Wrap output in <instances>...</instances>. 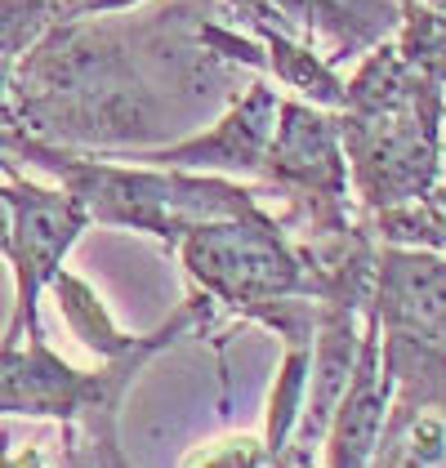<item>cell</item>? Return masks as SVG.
I'll return each instance as SVG.
<instances>
[{"mask_svg": "<svg viewBox=\"0 0 446 468\" xmlns=\"http://www.w3.org/2000/svg\"><path fill=\"white\" fill-rule=\"evenodd\" d=\"M215 299L196 294L161 325L156 335H143L130 353L108 357L99 370L68 366L37 335H5L0 339V415H27V420H58L63 429L85 432V446L94 455V468H130L121 455V401L139 370L156 353H165L179 335L210 325Z\"/></svg>", "mask_w": 446, "mask_h": 468, "instance_id": "6da1fadb", "label": "cell"}, {"mask_svg": "<svg viewBox=\"0 0 446 468\" xmlns=\"http://www.w3.org/2000/svg\"><path fill=\"white\" fill-rule=\"evenodd\" d=\"M184 263L201 282L206 299L237 308L246 317L281 299H322L317 272L303 268V259L286 250L277 228L250 210L232 223L223 218L210 228H196L184 246Z\"/></svg>", "mask_w": 446, "mask_h": 468, "instance_id": "7a4b0ae2", "label": "cell"}, {"mask_svg": "<svg viewBox=\"0 0 446 468\" xmlns=\"http://www.w3.org/2000/svg\"><path fill=\"white\" fill-rule=\"evenodd\" d=\"M393 401L371 468H446V353L384 335Z\"/></svg>", "mask_w": 446, "mask_h": 468, "instance_id": "3957f363", "label": "cell"}, {"mask_svg": "<svg viewBox=\"0 0 446 468\" xmlns=\"http://www.w3.org/2000/svg\"><path fill=\"white\" fill-rule=\"evenodd\" d=\"M9 206H14V223H9L5 254L14 263V317L5 335H37L40 294L54 286L63 254L85 228V210L72 197L37 192V187H18V197L9 192Z\"/></svg>", "mask_w": 446, "mask_h": 468, "instance_id": "277c9868", "label": "cell"}, {"mask_svg": "<svg viewBox=\"0 0 446 468\" xmlns=\"http://www.w3.org/2000/svg\"><path fill=\"white\" fill-rule=\"evenodd\" d=\"M388 401H393V375H388V361H384V330H379V317H375V308H371L366 325H362V344H357L353 375H348L344 397H339V406H334V415H331L322 464L371 468L375 441H379L384 415H388Z\"/></svg>", "mask_w": 446, "mask_h": 468, "instance_id": "5b68a950", "label": "cell"}, {"mask_svg": "<svg viewBox=\"0 0 446 468\" xmlns=\"http://www.w3.org/2000/svg\"><path fill=\"white\" fill-rule=\"evenodd\" d=\"M371 308L384 335L446 353V259L388 250L375 268Z\"/></svg>", "mask_w": 446, "mask_h": 468, "instance_id": "8992f818", "label": "cell"}, {"mask_svg": "<svg viewBox=\"0 0 446 468\" xmlns=\"http://www.w3.org/2000/svg\"><path fill=\"white\" fill-rule=\"evenodd\" d=\"M54 294H58V308H63V317L68 325L76 330V339L90 348V353H99V357H121V353H130L143 335H125V330H116L108 317V308H103V299L94 294V290L85 286V282H76V277H54Z\"/></svg>", "mask_w": 446, "mask_h": 468, "instance_id": "52a82bcc", "label": "cell"}, {"mask_svg": "<svg viewBox=\"0 0 446 468\" xmlns=\"http://www.w3.org/2000/svg\"><path fill=\"white\" fill-rule=\"evenodd\" d=\"M179 468H272V451L263 432H223L192 446Z\"/></svg>", "mask_w": 446, "mask_h": 468, "instance_id": "ba28073f", "label": "cell"}]
</instances>
